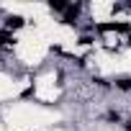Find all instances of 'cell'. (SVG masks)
Instances as JSON below:
<instances>
[{"label":"cell","instance_id":"1","mask_svg":"<svg viewBox=\"0 0 131 131\" xmlns=\"http://www.w3.org/2000/svg\"><path fill=\"white\" fill-rule=\"evenodd\" d=\"M77 10H80L77 5H75V8H70V10H67V16H64V23H72V21L77 18Z\"/></svg>","mask_w":131,"mask_h":131},{"label":"cell","instance_id":"2","mask_svg":"<svg viewBox=\"0 0 131 131\" xmlns=\"http://www.w3.org/2000/svg\"><path fill=\"white\" fill-rule=\"evenodd\" d=\"M21 23H23V18H21V16H13V18H8V28H18Z\"/></svg>","mask_w":131,"mask_h":131},{"label":"cell","instance_id":"3","mask_svg":"<svg viewBox=\"0 0 131 131\" xmlns=\"http://www.w3.org/2000/svg\"><path fill=\"white\" fill-rule=\"evenodd\" d=\"M51 10H64V8H67V3H62V0H51Z\"/></svg>","mask_w":131,"mask_h":131},{"label":"cell","instance_id":"4","mask_svg":"<svg viewBox=\"0 0 131 131\" xmlns=\"http://www.w3.org/2000/svg\"><path fill=\"white\" fill-rule=\"evenodd\" d=\"M0 46H3V49L10 46V36H8V34H0Z\"/></svg>","mask_w":131,"mask_h":131},{"label":"cell","instance_id":"5","mask_svg":"<svg viewBox=\"0 0 131 131\" xmlns=\"http://www.w3.org/2000/svg\"><path fill=\"white\" fill-rule=\"evenodd\" d=\"M118 88H121V90H128V88H131V80H128V77H121V80H118Z\"/></svg>","mask_w":131,"mask_h":131},{"label":"cell","instance_id":"6","mask_svg":"<svg viewBox=\"0 0 131 131\" xmlns=\"http://www.w3.org/2000/svg\"><path fill=\"white\" fill-rule=\"evenodd\" d=\"M126 126H128V128H131V121H128V123H126Z\"/></svg>","mask_w":131,"mask_h":131}]
</instances>
